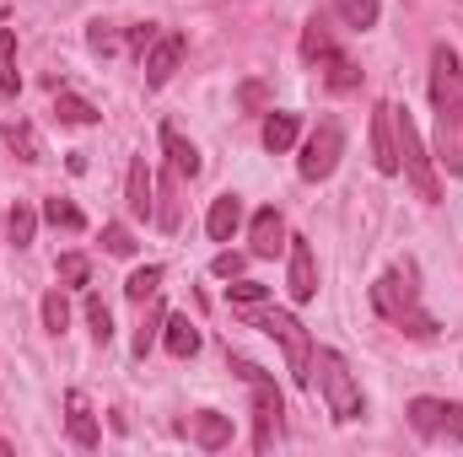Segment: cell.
<instances>
[{"label":"cell","instance_id":"obj_1","mask_svg":"<svg viewBox=\"0 0 463 457\" xmlns=\"http://www.w3.org/2000/svg\"><path fill=\"white\" fill-rule=\"evenodd\" d=\"M415 280H420L415 264H393L388 275H377V285H372V307H377V318L393 323L399 334H410V340H437V318L426 312Z\"/></svg>","mask_w":463,"mask_h":457},{"label":"cell","instance_id":"obj_2","mask_svg":"<svg viewBox=\"0 0 463 457\" xmlns=\"http://www.w3.org/2000/svg\"><path fill=\"white\" fill-rule=\"evenodd\" d=\"M227 360H232V371L248 382V393H253V452H275V442L286 431V398H280L275 377L264 366L242 360V355H227Z\"/></svg>","mask_w":463,"mask_h":457},{"label":"cell","instance_id":"obj_3","mask_svg":"<svg viewBox=\"0 0 463 457\" xmlns=\"http://www.w3.org/2000/svg\"><path fill=\"white\" fill-rule=\"evenodd\" d=\"M253 329H264L269 340L286 350V366H291V377L302 382V387H313V340H307V329L291 318V312H280V307H264V302H253V307H237Z\"/></svg>","mask_w":463,"mask_h":457},{"label":"cell","instance_id":"obj_4","mask_svg":"<svg viewBox=\"0 0 463 457\" xmlns=\"http://www.w3.org/2000/svg\"><path fill=\"white\" fill-rule=\"evenodd\" d=\"M313 382H318V393H324V404H329V415L345 425V420H361L366 415V398H361V382H355V371L345 366V355L340 350H313Z\"/></svg>","mask_w":463,"mask_h":457},{"label":"cell","instance_id":"obj_5","mask_svg":"<svg viewBox=\"0 0 463 457\" xmlns=\"http://www.w3.org/2000/svg\"><path fill=\"white\" fill-rule=\"evenodd\" d=\"M393 135H399V173L415 183V194H420L426 205H442V183H437V167H431V156H426V140H420L410 108H399V103H393Z\"/></svg>","mask_w":463,"mask_h":457},{"label":"cell","instance_id":"obj_6","mask_svg":"<svg viewBox=\"0 0 463 457\" xmlns=\"http://www.w3.org/2000/svg\"><path fill=\"white\" fill-rule=\"evenodd\" d=\"M340 156H345V129H340V118H318V124H313V135L302 140L297 173H302L307 183H324V178H335Z\"/></svg>","mask_w":463,"mask_h":457},{"label":"cell","instance_id":"obj_7","mask_svg":"<svg viewBox=\"0 0 463 457\" xmlns=\"http://www.w3.org/2000/svg\"><path fill=\"white\" fill-rule=\"evenodd\" d=\"M431 103H437V118L448 129L463 124V65H458V49H448V43L431 49Z\"/></svg>","mask_w":463,"mask_h":457},{"label":"cell","instance_id":"obj_8","mask_svg":"<svg viewBox=\"0 0 463 457\" xmlns=\"http://www.w3.org/2000/svg\"><path fill=\"white\" fill-rule=\"evenodd\" d=\"M410 425L426 436V442H448L463 447V404L458 398H410Z\"/></svg>","mask_w":463,"mask_h":457},{"label":"cell","instance_id":"obj_9","mask_svg":"<svg viewBox=\"0 0 463 457\" xmlns=\"http://www.w3.org/2000/svg\"><path fill=\"white\" fill-rule=\"evenodd\" d=\"M286 291H291V302H313L318 296V258H313V247H307V237H286Z\"/></svg>","mask_w":463,"mask_h":457},{"label":"cell","instance_id":"obj_10","mask_svg":"<svg viewBox=\"0 0 463 457\" xmlns=\"http://www.w3.org/2000/svg\"><path fill=\"white\" fill-rule=\"evenodd\" d=\"M140 65H146V87L162 92V87L173 81V70L184 65V38H178V33H162V38L140 54Z\"/></svg>","mask_w":463,"mask_h":457},{"label":"cell","instance_id":"obj_11","mask_svg":"<svg viewBox=\"0 0 463 457\" xmlns=\"http://www.w3.org/2000/svg\"><path fill=\"white\" fill-rule=\"evenodd\" d=\"M372 162H377V173H383V178H393V173H399V135H393V103H377V114H372Z\"/></svg>","mask_w":463,"mask_h":457},{"label":"cell","instance_id":"obj_12","mask_svg":"<svg viewBox=\"0 0 463 457\" xmlns=\"http://www.w3.org/2000/svg\"><path fill=\"white\" fill-rule=\"evenodd\" d=\"M248 253H253V258L286 253V216H280L275 205H264V210L253 216V227H248Z\"/></svg>","mask_w":463,"mask_h":457},{"label":"cell","instance_id":"obj_13","mask_svg":"<svg viewBox=\"0 0 463 457\" xmlns=\"http://www.w3.org/2000/svg\"><path fill=\"white\" fill-rule=\"evenodd\" d=\"M124 205H129V216H135V221H151V216H156V178H151V167H146V156H135V162H129V183H124Z\"/></svg>","mask_w":463,"mask_h":457},{"label":"cell","instance_id":"obj_14","mask_svg":"<svg viewBox=\"0 0 463 457\" xmlns=\"http://www.w3.org/2000/svg\"><path fill=\"white\" fill-rule=\"evenodd\" d=\"M65 425H71V442H76L81 452H92V447L103 442L98 415H92V404H87V393H81V387H71V393H65Z\"/></svg>","mask_w":463,"mask_h":457},{"label":"cell","instance_id":"obj_15","mask_svg":"<svg viewBox=\"0 0 463 457\" xmlns=\"http://www.w3.org/2000/svg\"><path fill=\"white\" fill-rule=\"evenodd\" d=\"M162 151H167V167L178 178H200V151H194V140H184L178 124H162Z\"/></svg>","mask_w":463,"mask_h":457},{"label":"cell","instance_id":"obj_16","mask_svg":"<svg viewBox=\"0 0 463 457\" xmlns=\"http://www.w3.org/2000/svg\"><path fill=\"white\" fill-rule=\"evenodd\" d=\"M335 54H345V49L335 43V27H329L324 16H313V22L302 27V60L318 70V65H324V60H335Z\"/></svg>","mask_w":463,"mask_h":457},{"label":"cell","instance_id":"obj_17","mask_svg":"<svg viewBox=\"0 0 463 457\" xmlns=\"http://www.w3.org/2000/svg\"><path fill=\"white\" fill-rule=\"evenodd\" d=\"M189 436H194L205 452H222V447L232 442V420L216 415V409H200V415H189Z\"/></svg>","mask_w":463,"mask_h":457},{"label":"cell","instance_id":"obj_18","mask_svg":"<svg viewBox=\"0 0 463 457\" xmlns=\"http://www.w3.org/2000/svg\"><path fill=\"white\" fill-rule=\"evenodd\" d=\"M237 227H242V200H237V194H216V200H211V216H205V231H211L216 242H232Z\"/></svg>","mask_w":463,"mask_h":457},{"label":"cell","instance_id":"obj_19","mask_svg":"<svg viewBox=\"0 0 463 457\" xmlns=\"http://www.w3.org/2000/svg\"><path fill=\"white\" fill-rule=\"evenodd\" d=\"M162 344H167V355L189 360V355L200 350V329H194L184 312H167V323H162Z\"/></svg>","mask_w":463,"mask_h":457},{"label":"cell","instance_id":"obj_20","mask_svg":"<svg viewBox=\"0 0 463 457\" xmlns=\"http://www.w3.org/2000/svg\"><path fill=\"white\" fill-rule=\"evenodd\" d=\"M5 145H11L22 162H43V156H49V151H43V135H38L27 118H11V124H5Z\"/></svg>","mask_w":463,"mask_h":457},{"label":"cell","instance_id":"obj_21","mask_svg":"<svg viewBox=\"0 0 463 457\" xmlns=\"http://www.w3.org/2000/svg\"><path fill=\"white\" fill-rule=\"evenodd\" d=\"M297 135H302V118H297V114H269V118H264V151H275V156H280V151H291V145H297Z\"/></svg>","mask_w":463,"mask_h":457},{"label":"cell","instance_id":"obj_22","mask_svg":"<svg viewBox=\"0 0 463 457\" xmlns=\"http://www.w3.org/2000/svg\"><path fill=\"white\" fill-rule=\"evenodd\" d=\"M178 183H184L178 173H167V178L156 183V216H151V221L167 227V231H178V221H184V210H178Z\"/></svg>","mask_w":463,"mask_h":457},{"label":"cell","instance_id":"obj_23","mask_svg":"<svg viewBox=\"0 0 463 457\" xmlns=\"http://www.w3.org/2000/svg\"><path fill=\"white\" fill-rule=\"evenodd\" d=\"M54 114L65 118V124H81V129L103 118L92 103H87V98H76V92H71V87H60V81H54Z\"/></svg>","mask_w":463,"mask_h":457},{"label":"cell","instance_id":"obj_24","mask_svg":"<svg viewBox=\"0 0 463 457\" xmlns=\"http://www.w3.org/2000/svg\"><path fill=\"white\" fill-rule=\"evenodd\" d=\"M318 76H324V87H329V92H355V87H361V70H355V60H350V54L324 60V65H318Z\"/></svg>","mask_w":463,"mask_h":457},{"label":"cell","instance_id":"obj_25","mask_svg":"<svg viewBox=\"0 0 463 457\" xmlns=\"http://www.w3.org/2000/svg\"><path fill=\"white\" fill-rule=\"evenodd\" d=\"M162 275H167L162 264H146V269H135V275L124 280V296H129L135 307H146V302H151V296L162 291Z\"/></svg>","mask_w":463,"mask_h":457},{"label":"cell","instance_id":"obj_26","mask_svg":"<svg viewBox=\"0 0 463 457\" xmlns=\"http://www.w3.org/2000/svg\"><path fill=\"white\" fill-rule=\"evenodd\" d=\"M22 92V76H16V33L0 27V98H16Z\"/></svg>","mask_w":463,"mask_h":457},{"label":"cell","instance_id":"obj_27","mask_svg":"<svg viewBox=\"0 0 463 457\" xmlns=\"http://www.w3.org/2000/svg\"><path fill=\"white\" fill-rule=\"evenodd\" d=\"M335 11H340V22H345L350 33H366V27H377V0H335Z\"/></svg>","mask_w":463,"mask_h":457},{"label":"cell","instance_id":"obj_28","mask_svg":"<svg viewBox=\"0 0 463 457\" xmlns=\"http://www.w3.org/2000/svg\"><path fill=\"white\" fill-rule=\"evenodd\" d=\"M43 221H49V227H60V231H87V216H81L71 200H60V194H54V200H43Z\"/></svg>","mask_w":463,"mask_h":457},{"label":"cell","instance_id":"obj_29","mask_svg":"<svg viewBox=\"0 0 463 457\" xmlns=\"http://www.w3.org/2000/svg\"><path fill=\"white\" fill-rule=\"evenodd\" d=\"M43 329H49V334H65V329H71V302H65V291H49V296H43Z\"/></svg>","mask_w":463,"mask_h":457},{"label":"cell","instance_id":"obj_30","mask_svg":"<svg viewBox=\"0 0 463 457\" xmlns=\"http://www.w3.org/2000/svg\"><path fill=\"white\" fill-rule=\"evenodd\" d=\"M5 231H11V242H16V247H27V242H33V231H38V210H33V205H16V210L5 216Z\"/></svg>","mask_w":463,"mask_h":457},{"label":"cell","instance_id":"obj_31","mask_svg":"<svg viewBox=\"0 0 463 457\" xmlns=\"http://www.w3.org/2000/svg\"><path fill=\"white\" fill-rule=\"evenodd\" d=\"M87 323H92V340H98V344L114 340V312H109V302H103V296H87Z\"/></svg>","mask_w":463,"mask_h":457},{"label":"cell","instance_id":"obj_32","mask_svg":"<svg viewBox=\"0 0 463 457\" xmlns=\"http://www.w3.org/2000/svg\"><path fill=\"white\" fill-rule=\"evenodd\" d=\"M87 43H92L98 54H114V49L124 43V38H118V27H114V22H103V16H98V22L87 27Z\"/></svg>","mask_w":463,"mask_h":457},{"label":"cell","instance_id":"obj_33","mask_svg":"<svg viewBox=\"0 0 463 457\" xmlns=\"http://www.w3.org/2000/svg\"><path fill=\"white\" fill-rule=\"evenodd\" d=\"M60 280H65V285H87V280H92L87 253H65V258H60Z\"/></svg>","mask_w":463,"mask_h":457},{"label":"cell","instance_id":"obj_34","mask_svg":"<svg viewBox=\"0 0 463 457\" xmlns=\"http://www.w3.org/2000/svg\"><path fill=\"white\" fill-rule=\"evenodd\" d=\"M227 296H232V307H253V302H264V296H269V285H259V280H232Z\"/></svg>","mask_w":463,"mask_h":457},{"label":"cell","instance_id":"obj_35","mask_svg":"<svg viewBox=\"0 0 463 457\" xmlns=\"http://www.w3.org/2000/svg\"><path fill=\"white\" fill-rule=\"evenodd\" d=\"M103 247L114 253V258H135V237H129V227H103Z\"/></svg>","mask_w":463,"mask_h":457},{"label":"cell","instance_id":"obj_36","mask_svg":"<svg viewBox=\"0 0 463 457\" xmlns=\"http://www.w3.org/2000/svg\"><path fill=\"white\" fill-rule=\"evenodd\" d=\"M156 38H162V27H156V22H140V27H129V33H124V43H129L135 54H146Z\"/></svg>","mask_w":463,"mask_h":457},{"label":"cell","instance_id":"obj_37","mask_svg":"<svg viewBox=\"0 0 463 457\" xmlns=\"http://www.w3.org/2000/svg\"><path fill=\"white\" fill-rule=\"evenodd\" d=\"M237 103H242V108H253V114H259V108H264V103H269V87H264V81H242V87H237Z\"/></svg>","mask_w":463,"mask_h":457},{"label":"cell","instance_id":"obj_38","mask_svg":"<svg viewBox=\"0 0 463 457\" xmlns=\"http://www.w3.org/2000/svg\"><path fill=\"white\" fill-rule=\"evenodd\" d=\"M162 323H167V312H151V318L140 323V334H135V355H146V350L156 344V329H162Z\"/></svg>","mask_w":463,"mask_h":457},{"label":"cell","instance_id":"obj_39","mask_svg":"<svg viewBox=\"0 0 463 457\" xmlns=\"http://www.w3.org/2000/svg\"><path fill=\"white\" fill-rule=\"evenodd\" d=\"M242 264H248V253H216V264H211V269H216L222 280H237V275H242Z\"/></svg>","mask_w":463,"mask_h":457},{"label":"cell","instance_id":"obj_40","mask_svg":"<svg viewBox=\"0 0 463 457\" xmlns=\"http://www.w3.org/2000/svg\"><path fill=\"white\" fill-rule=\"evenodd\" d=\"M5 452H11V442H5V436H0V457H5Z\"/></svg>","mask_w":463,"mask_h":457}]
</instances>
